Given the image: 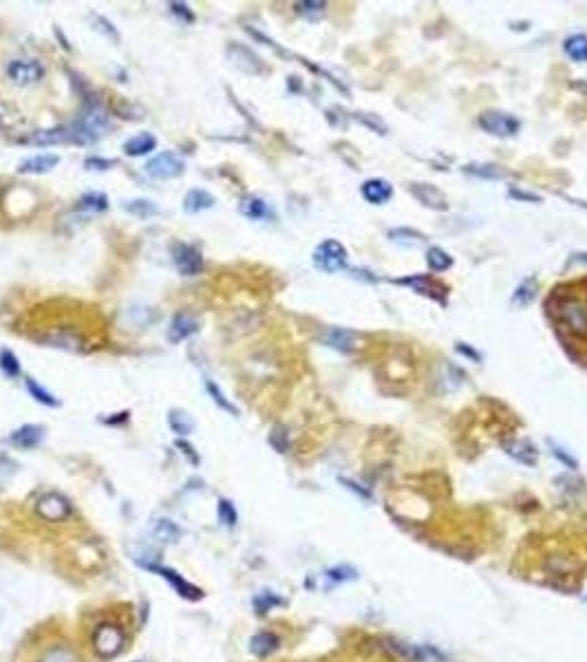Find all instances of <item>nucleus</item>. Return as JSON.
<instances>
[{
    "label": "nucleus",
    "instance_id": "f257e3e1",
    "mask_svg": "<svg viewBox=\"0 0 587 662\" xmlns=\"http://www.w3.org/2000/svg\"><path fill=\"white\" fill-rule=\"evenodd\" d=\"M554 321L568 329L574 336L587 338V301L581 296H574V294H568V296H556L550 299L548 303Z\"/></svg>",
    "mask_w": 587,
    "mask_h": 662
},
{
    "label": "nucleus",
    "instance_id": "f03ea898",
    "mask_svg": "<svg viewBox=\"0 0 587 662\" xmlns=\"http://www.w3.org/2000/svg\"><path fill=\"white\" fill-rule=\"evenodd\" d=\"M73 133H76V144L78 146H91L100 139L102 135H106V131L111 129V115L104 111V106L100 102H89L84 113L73 121Z\"/></svg>",
    "mask_w": 587,
    "mask_h": 662
},
{
    "label": "nucleus",
    "instance_id": "7ed1b4c3",
    "mask_svg": "<svg viewBox=\"0 0 587 662\" xmlns=\"http://www.w3.org/2000/svg\"><path fill=\"white\" fill-rule=\"evenodd\" d=\"M124 643H126L124 629H121V625H117L113 621L100 623L93 629V633H91V647L102 660L117 658L121 653V649H124Z\"/></svg>",
    "mask_w": 587,
    "mask_h": 662
},
{
    "label": "nucleus",
    "instance_id": "20e7f679",
    "mask_svg": "<svg viewBox=\"0 0 587 662\" xmlns=\"http://www.w3.org/2000/svg\"><path fill=\"white\" fill-rule=\"evenodd\" d=\"M139 566H141L144 570H149V572L157 574L159 578H164V581L175 590V594L181 596V598L188 601V603H199V601L206 598V592L201 590L199 585L190 583L188 578H184V576H181L177 570H173V568H166V566H161V563H139Z\"/></svg>",
    "mask_w": 587,
    "mask_h": 662
},
{
    "label": "nucleus",
    "instance_id": "39448f33",
    "mask_svg": "<svg viewBox=\"0 0 587 662\" xmlns=\"http://www.w3.org/2000/svg\"><path fill=\"white\" fill-rule=\"evenodd\" d=\"M311 261L318 269H323V272H340V269L347 267V261H349V252L347 248L342 245L340 241L336 239H325L323 243L316 245V250L311 254Z\"/></svg>",
    "mask_w": 587,
    "mask_h": 662
},
{
    "label": "nucleus",
    "instance_id": "423d86ee",
    "mask_svg": "<svg viewBox=\"0 0 587 662\" xmlns=\"http://www.w3.org/2000/svg\"><path fill=\"white\" fill-rule=\"evenodd\" d=\"M146 175L159 179V181H168V179H177L186 173V161L177 155V153H157L155 157H151L144 166Z\"/></svg>",
    "mask_w": 587,
    "mask_h": 662
},
{
    "label": "nucleus",
    "instance_id": "0eeeda50",
    "mask_svg": "<svg viewBox=\"0 0 587 662\" xmlns=\"http://www.w3.org/2000/svg\"><path fill=\"white\" fill-rule=\"evenodd\" d=\"M477 124L481 131H486L488 135L493 137H515L521 129V121L510 115V113H503V111H483L479 117H477Z\"/></svg>",
    "mask_w": 587,
    "mask_h": 662
},
{
    "label": "nucleus",
    "instance_id": "6e6552de",
    "mask_svg": "<svg viewBox=\"0 0 587 662\" xmlns=\"http://www.w3.org/2000/svg\"><path fill=\"white\" fill-rule=\"evenodd\" d=\"M34 510L46 523H64L71 517L73 506L69 497H64L62 493H44L42 497H38Z\"/></svg>",
    "mask_w": 587,
    "mask_h": 662
},
{
    "label": "nucleus",
    "instance_id": "1a4fd4ad",
    "mask_svg": "<svg viewBox=\"0 0 587 662\" xmlns=\"http://www.w3.org/2000/svg\"><path fill=\"white\" fill-rule=\"evenodd\" d=\"M7 78L18 86H29L44 78V64L34 58H16L7 64Z\"/></svg>",
    "mask_w": 587,
    "mask_h": 662
},
{
    "label": "nucleus",
    "instance_id": "9d476101",
    "mask_svg": "<svg viewBox=\"0 0 587 662\" xmlns=\"http://www.w3.org/2000/svg\"><path fill=\"white\" fill-rule=\"evenodd\" d=\"M173 263L184 276H197L204 272V254L190 243H177L173 248Z\"/></svg>",
    "mask_w": 587,
    "mask_h": 662
},
{
    "label": "nucleus",
    "instance_id": "9b49d317",
    "mask_svg": "<svg viewBox=\"0 0 587 662\" xmlns=\"http://www.w3.org/2000/svg\"><path fill=\"white\" fill-rule=\"evenodd\" d=\"M396 283H398V285H406V287H411L413 291L422 294V296H428V299H433V301H437V303L446 305V287H444L442 283H437V281L428 279V276H404V279H400V281H396Z\"/></svg>",
    "mask_w": 587,
    "mask_h": 662
},
{
    "label": "nucleus",
    "instance_id": "f8f14e48",
    "mask_svg": "<svg viewBox=\"0 0 587 662\" xmlns=\"http://www.w3.org/2000/svg\"><path fill=\"white\" fill-rule=\"evenodd\" d=\"M228 58H230L232 64H234L236 69H241L243 73H250V76H259V73H263V62H261V58L252 51V49L243 46V44L232 42V44L228 46Z\"/></svg>",
    "mask_w": 587,
    "mask_h": 662
},
{
    "label": "nucleus",
    "instance_id": "ddd939ff",
    "mask_svg": "<svg viewBox=\"0 0 587 662\" xmlns=\"http://www.w3.org/2000/svg\"><path fill=\"white\" fill-rule=\"evenodd\" d=\"M46 435V428L42 424H22L16 431H11L9 441L20 451H34L42 444Z\"/></svg>",
    "mask_w": 587,
    "mask_h": 662
},
{
    "label": "nucleus",
    "instance_id": "4468645a",
    "mask_svg": "<svg viewBox=\"0 0 587 662\" xmlns=\"http://www.w3.org/2000/svg\"><path fill=\"white\" fill-rule=\"evenodd\" d=\"M29 144L36 146H58V144H76V133H73L71 124L54 126V129H42L36 131L27 137Z\"/></svg>",
    "mask_w": 587,
    "mask_h": 662
},
{
    "label": "nucleus",
    "instance_id": "2eb2a0df",
    "mask_svg": "<svg viewBox=\"0 0 587 662\" xmlns=\"http://www.w3.org/2000/svg\"><path fill=\"white\" fill-rule=\"evenodd\" d=\"M408 192L422 206H426L431 210H437V212L448 210V199L444 197V192L439 190V188H435V186H431V184H411Z\"/></svg>",
    "mask_w": 587,
    "mask_h": 662
},
{
    "label": "nucleus",
    "instance_id": "dca6fc26",
    "mask_svg": "<svg viewBox=\"0 0 587 662\" xmlns=\"http://www.w3.org/2000/svg\"><path fill=\"white\" fill-rule=\"evenodd\" d=\"M199 329V321L194 316L186 314V311H179L173 316V321H170V327H168V342L170 345H179V342L188 340L190 336H194Z\"/></svg>",
    "mask_w": 587,
    "mask_h": 662
},
{
    "label": "nucleus",
    "instance_id": "f3484780",
    "mask_svg": "<svg viewBox=\"0 0 587 662\" xmlns=\"http://www.w3.org/2000/svg\"><path fill=\"white\" fill-rule=\"evenodd\" d=\"M503 453L508 455V457H512L517 463H521V466H536V461H539V453H536V446L532 444V441H528V439H508V441H503Z\"/></svg>",
    "mask_w": 587,
    "mask_h": 662
},
{
    "label": "nucleus",
    "instance_id": "a211bd4d",
    "mask_svg": "<svg viewBox=\"0 0 587 662\" xmlns=\"http://www.w3.org/2000/svg\"><path fill=\"white\" fill-rule=\"evenodd\" d=\"M360 192H362V197H364L366 204H371V206H384V204L391 201V197H393V186H391L386 179L376 177V179H366V181L360 186Z\"/></svg>",
    "mask_w": 587,
    "mask_h": 662
},
{
    "label": "nucleus",
    "instance_id": "6ab92c4d",
    "mask_svg": "<svg viewBox=\"0 0 587 662\" xmlns=\"http://www.w3.org/2000/svg\"><path fill=\"white\" fill-rule=\"evenodd\" d=\"M60 164V155L56 153H40L34 157H27L18 164V173L20 175H46Z\"/></svg>",
    "mask_w": 587,
    "mask_h": 662
},
{
    "label": "nucleus",
    "instance_id": "aec40b11",
    "mask_svg": "<svg viewBox=\"0 0 587 662\" xmlns=\"http://www.w3.org/2000/svg\"><path fill=\"white\" fill-rule=\"evenodd\" d=\"M323 345L333 349V351H340V353H349L356 349V340H358V333L351 331V329H342V327H331L323 333Z\"/></svg>",
    "mask_w": 587,
    "mask_h": 662
},
{
    "label": "nucleus",
    "instance_id": "412c9836",
    "mask_svg": "<svg viewBox=\"0 0 587 662\" xmlns=\"http://www.w3.org/2000/svg\"><path fill=\"white\" fill-rule=\"evenodd\" d=\"M239 212L243 216H248L250 221H274V208L267 204L263 197H256V194H250V197H243L239 204Z\"/></svg>",
    "mask_w": 587,
    "mask_h": 662
},
{
    "label": "nucleus",
    "instance_id": "4be33fe9",
    "mask_svg": "<svg viewBox=\"0 0 587 662\" xmlns=\"http://www.w3.org/2000/svg\"><path fill=\"white\" fill-rule=\"evenodd\" d=\"M281 647V638L274 631H256L250 638V651L256 658H270Z\"/></svg>",
    "mask_w": 587,
    "mask_h": 662
},
{
    "label": "nucleus",
    "instance_id": "5701e85b",
    "mask_svg": "<svg viewBox=\"0 0 587 662\" xmlns=\"http://www.w3.org/2000/svg\"><path fill=\"white\" fill-rule=\"evenodd\" d=\"M157 149V137L153 133H137L124 141V153L129 157H144Z\"/></svg>",
    "mask_w": 587,
    "mask_h": 662
},
{
    "label": "nucleus",
    "instance_id": "b1692460",
    "mask_svg": "<svg viewBox=\"0 0 587 662\" xmlns=\"http://www.w3.org/2000/svg\"><path fill=\"white\" fill-rule=\"evenodd\" d=\"M151 534L155 541L159 543H177L181 538V528L173 521V519H166V517H159L151 523Z\"/></svg>",
    "mask_w": 587,
    "mask_h": 662
},
{
    "label": "nucleus",
    "instance_id": "393cba45",
    "mask_svg": "<svg viewBox=\"0 0 587 662\" xmlns=\"http://www.w3.org/2000/svg\"><path fill=\"white\" fill-rule=\"evenodd\" d=\"M210 208H214V197L208 192V190H204V188H192V190H188L186 192V197H184V210L188 212V214H197V212H204V210H210Z\"/></svg>",
    "mask_w": 587,
    "mask_h": 662
},
{
    "label": "nucleus",
    "instance_id": "a878e982",
    "mask_svg": "<svg viewBox=\"0 0 587 662\" xmlns=\"http://www.w3.org/2000/svg\"><path fill=\"white\" fill-rule=\"evenodd\" d=\"M204 386H206V391H208L210 400H212V402H214V404H216L219 408H221V411H226V413H230L232 418H239V415H241L239 406H236V404H234L232 400H228V398H226V393H224V391H221V386H219V384H216L214 380L206 378V380H204Z\"/></svg>",
    "mask_w": 587,
    "mask_h": 662
},
{
    "label": "nucleus",
    "instance_id": "bb28decb",
    "mask_svg": "<svg viewBox=\"0 0 587 662\" xmlns=\"http://www.w3.org/2000/svg\"><path fill=\"white\" fill-rule=\"evenodd\" d=\"M168 426L175 435L186 437L194 431V420H192V415H188L184 408H170L168 411Z\"/></svg>",
    "mask_w": 587,
    "mask_h": 662
},
{
    "label": "nucleus",
    "instance_id": "cd10ccee",
    "mask_svg": "<svg viewBox=\"0 0 587 662\" xmlns=\"http://www.w3.org/2000/svg\"><path fill=\"white\" fill-rule=\"evenodd\" d=\"M461 170L466 175H471V177H477V179H503L506 177V170L501 166H497V164L473 161V164H466Z\"/></svg>",
    "mask_w": 587,
    "mask_h": 662
},
{
    "label": "nucleus",
    "instance_id": "c85d7f7f",
    "mask_svg": "<svg viewBox=\"0 0 587 662\" xmlns=\"http://www.w3.org/2000/svg\"><path fill=\"white\" fill-rule=\"evenodd\" d=\"M386 236L393 243L402 245V248H418V245L426 241V236L420 230H411V228H393L386 232Z\"/></svg>",
    "mask_w": 587,
    "mask_h": 662
},
{
    "label": "nucleus",
    "instance_id": "c756f323",
    "mask_svg": "<svg viewBox=\"0 0 587 662\" xmlns=\"http://www.w3.org/2000/svg\"><path fill=\"white\" fill-rule=\"evenodd\" d=\"M24 388H27V393L42 406H51V408H58L60 406V400L51 393L49 388H44L38 380L34 378H27L24 380Z\"/></svg>",
    "mask_w": 587,
    "mask_h": 662
},
{
    "label": "nucleus",
    "instance_id": "7c9ffc66",
    "mask_svg": "<svg viewBox=\"0 0 587 662\" xmlns=\"http://www.w3.org/2000/svg\"><path fill=\"white\" fill-rule=\"evenodd\" d=\"M281 605H285V598L279 596V594H274V592H270V590H263V592H259V594L252 598V607H254V611H256V616L270 614L272 609H276V607H281Z\"/></svg>",
    "mask_w": 587,
    "mask_h": 662
},
{
    "label": "nucleus",
    "instance_id": "2f4dec72",
    "mask_svg": "<svg viewBox=\"0 0 587 662\" xmlns=\"http://www.w3.org/2000/svg\"><path fill=\"white\" fill-rule=\"evenodd\" d=\"M563 51L574 60V62H587V36L585 34H574L566 38Z\"/></svg>",
    "mask_w": 587,
    "mask_h": 662
},
{
    "label": "nucleus",
    "instance_id": "473e14b6",
    "mask_svg": "<svg viewBox=\"0 0 587 662\" xmlns=\"http://www.w3.org/2000/svg\"><path fill=\"white\" fill-rule=\"evenodd\" d=\"M78 210H82V212H106L109 210V197L104 192H86L78 199Z\"/></svg>",
    "mask_w": 587,
    "mask_h": 662
},
{
    "label": "nucleus",
    "instance_id": "72a5a7b5",
    "mask_svg": "<svg viewBox=\"0 0 587 662\" xmlns=\"http://www.w3.org/2000/svg\"><path fill=\"white\" fill-rule=\"evenodd\" d=\"M42 342H46L49 347H60V349H66V351H82V338L73 336V333H54V336H46V338H40Z\"/></svg>",
    "mask_w": 587,
    "mask_h": 662
},
{
    "label": "nucleus",
    "instance_id": "f704fd0d",
    "mask_svg": "<svg viewBox=\"0 0 587 662\" xmlns=\"http://www.w3.org/2000/svg\"><path fill=\"white\" fill-rule=\"evenodd\" d=\"M216 519H219V523H221L224 528H236V523H239V512H236V506L230 501V499H226V497H219V501H216Z\"/></svg>",
    "mask_w": 587,
    "mask_h": 662
},
{
    "label": "nucleus",
    "instance_id": "c9c22d12",
    "mask_svg": "<svg viewBox=\"0 0 587 662\" xmlns=\"http://www.w3.org/2000/svg\"><path fill=\"white\" fill-rule=\"evenodd\" d=\"M426 263H428V269L431 272H446L448 267H453V256L442 250V248H428L426 252Z\"/></svg>",
    "mask_w": 587,
    "mask_h": 662
},
{
    "label": "nucleus",
    "instance_id": "e433bc0d",
    "mask_svg": "<svg viewBox=\"0 0 587 662\" xmlns=\"http://www.w3.org/2000/svg\"><path fill=\"white\" fill-rule=\"evenodd\" d=\"M0 371H3V376L9 378V380L20 378V373H22L20 360L11 349H0Z\"/></svg>",
    "mask_w": 587,
    "mask_h": 662
},
{
    "label": "nucleus",
    "instance_id": "4c0bfd02",
    "mask_svg": "<svg viewBox=\"0 0 587 662\" xmlns=\"http://www.w3.org/2000/svg\"><path fill=\"white\" fill-rule=\"evenodd\" d=\"M124 210H126L129 214L137 216V219H149V216L159 214V208H157L153 201H149V199H129V201L124 204Z\"/></svg>",
    "mask_w": 587,
    "mask_h": 662
},
{
    "label": "nucleus",
    "instance_id": "58836bf2",
    "mask_svg": "<svg viewBox=\"0 0 587 662\" xmlns=\"http://www.w3.org/2000/svg\"><path fill=\"white\" fill-rule=\"evenodd\" d=\"M294 9L307 20H321L325 16L327 3H321V0H301V3L294 5Z\"/></svg>",
    "mask_w": 587,
    "mask_h": 662
},
{
    "label": "nucleus",
    "instance_id": "ea45409f",
    "mask_svg": "<svg viewBox=\"0 0 587 662\" xmlns=\"http://www.w3.org/2000/svg\"><path fill=\"white\" fill-rule=\"evenodd\" d=\"M536 296V281L534 279H526L512 294V305L517 307H528Z\"/></svg>",
    "mask_w": 587,
    "mask_h": 662
},
{
    "label": "nucleus",
    "instance_id": "a19ab883",
    "mask_svg": "<svg viewBox=\"0 0 587 662\" xmlns=\"http://www.w3.org/2000/svg\"><path fill=\"white\" fill-rule=\"evenodd\" d=\"M40 662H80L76 651L64 645H56L51 649H46L44 656L40 658Z\"/></svg>",
    "mask_w": 587,
    "mask_h": 662
},
{
    "label": "nucleus",
    "instance_id": "79ce46f5",
    "mask_svg": "<svg viewBox=\"0 0 587 662\" xmlns=\"http://www.w3.org/2000/svg\"><path fill=\"white\" fill-rule=\"evenodd\" d=\"M270 446L276 451V453H287L291 441H289V431L285 426H274L272 433H270Z\"/></svg>",
    "mask_w": 587,
    "mask_h": 662
},
{
    "label": "nucleus",
    "instance_id": "37998d69",
    "mask_svg": "<svg viewBox=\"0 0 587 662\" xmlns=\"http://www.w3.org/2000/svg\"><path fill=\"white\" fill-rule=\"evenodd\" d=\"M548 446H550V453L563 463V466H568L570 471H578V459L574 457V455H570V451H566L563 446H558L556 441H552V439H548Z\"/></svg>",
    "mask_w": 587,
    "mask_h": 662
},
{
    "label": "nucleus",
    "instance_id": "c03bdc74",
    "mask_svg": "<svg viewBox=\"0 0 587 662\" xmlns=\"http://www.w3.org/2000/svg\"><path fill=\"white\" fill-rule=\"evenodd\" d=\"M327 578L333 581V583H345V581H356L358 578V572L349 566H338V568H331L327 570Z\"/></svg>",
    "mask_w": 587,
    "mask_h": 662
},
{
    "label": "nucleus",
    "instance_id": "a18cd8bd",
    "mask_svg": "<svg viewBox=\"0 0 587 662\" xmlns=\"http://www.w3.org/2000/svg\"><path fill=\"white\" fill-rule=\"evenodd\" d=\"M338 481H340L342 486H345L347 490H351L353 495H358L360 499H364V501H371V499H373L371 490H369V488H364L362 483H358V481H353V479H347V477H340Z\"/></svg>",
    "mask_w": 587,
    "mask_h": 662
},
{
    "label": "nucleus",
    "instance_id": "49530a36",
    "mask_svg": "<svg viewBox=\"0 0 587 662\" xmlns=\"http://www.w3.org/2000/svg\"><path fill=\"white\" fill-rule=\"evenodd\" d=\"M168 7H170V14H173L175 18H179L184 24H192L194 20H197L194 18V11L186 3H170Z\"/></svg>",
    "mask_w": 587,
    "mask_h": 662
},
{
    "label": "nucleus",
    "instance_id": "de8ad7c7",
    "mask_svg": "<svg viewBox=\"0 0 587 662\" xmlns=\"http://www.w3.org/2000/svg\"><path fill=\"white\" fill-rule=\"evenodd\" d=\"M175 446H177V448L181 451V455H184V457H186V459H188V461H190L192 466H199V463H201V459H199V453H197V448H194L192 444H188L186 439H181V437H179V439L175 441Z\"/></svg>",
    "mask_w": 587,
    "mask_h": 662
},
{
    "label": "nucleus",
    "instance_id": "09e8293b",
    "mask_svg": "<svg viewBox=\"0 0 587 662\" xmlns=\"http://www.w3.org/2000/svg\"><path fill=\"white\" fill-rule=\"evenodd\" d=\"M113 166H117V159H104V157H86L84 159V168H89V170H111Z\"/></svg>",
    "mask_w": 587,
    "mask_h": 662
},
{
    "label": "nucleus",
    "instance_id": "8fccbe9b",
    "mask_svg": "<svg viewBox=\"0 0 587 662\" xmlns=\"http://www.w3.org/2000/svg\"><path fill=\"white\" fill-rule=\"evenodd\" d=\"M358 117L364 121L366 126L369 129H373V131H378L380 135H386V124L380 119V117H373V115H366V113H358Z\"/></svg>",
    "mask_w": 587,
    "mask_h": 662
},
{
    "label": "nucleus",
    "instance_id": "3c124183",
    "mask_svg": "<svg viewBox=\"0 0 587 662\" xmlns=\"http://www.w3.org/2000/svg\"><path fill=\"white\" fill-rule=\"evenodd\" d=\"M510 197L512 199H517V201H528V204H541V197L539 194H532V192H523V190H519V188H510Z\"/></svg>",
    "mask_w": 587,
    "mask_h": 662
},
{
    "label": "nucleus",
    "instance_id": "603ef678",
    "mask_svg": "<svg viewBox=\"0 0 587 662\" xmlns=\"http://www.w3.org/2000/svg\"><path fill=\"white\" fill-rule=\"evenodd\" d=\"M93 20H95L97 24H100V27H97L100 31H106L113 40H117V38H119V36H117V29H115L113 24H111V20H106V18H104V16H100V14H93Z\"/></svg>",
    "mask_w": 587,
    "mask_h": 662
},
{
    "label": "nucleus",
    "instance_id": "864d4df0",
    "mask_svg": "<svg viewBox=\"0 0 587 662\" xmlns=\"http://www.w3.org/2000/svg\"><path fill=\"white\" fill-rule=\"evenodd\" d=\"M455 351H457V353H461V356H466V358H471L473 362H479V360H481V353H477L471 345H466V342H457V345H455Z\"/></svg>",
    "mask_w": 587,
    "mask_h": 662
},
{
    "label": "nucleus",
    "instance_id": "5fc2aeb1",
    "mask_svg": "<svg viewBox=\"0 0 587 662\" xmlns=\"http://www.w3.org/2000/svg\"><path fill=\"white\" fill-rule=\"evenodd\" d=\"M115 418H102V422L104 424H109V426H115V424H124L129 418H131V411H124V413H113Z\"/></svg>",
    "mask_w": 587,
    "mask_h": 662
},
{
    "label": "nucleus",
    "instance_id": "6e6d98bb",
    "mask_svg": "<svg viewBox=\"0 0 587 662\" xmlns=\"http://www.w3.org/2000/svg\"><path fill=\"white\" fill-rule=\"evenodd\" d=\"M133 662H141V660H133Z\"/></svg>",
    "mask_w": 587,
    "mask_h": 662
}]
</instances>
